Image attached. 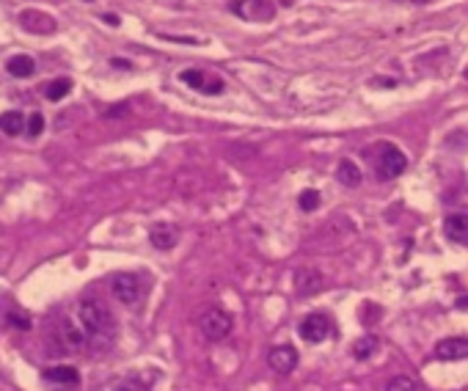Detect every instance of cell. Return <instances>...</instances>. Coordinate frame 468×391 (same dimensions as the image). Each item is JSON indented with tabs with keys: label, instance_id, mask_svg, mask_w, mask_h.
<instances>
[{
	"label": "cell",
	"instance_id": "7",
	"mask_svg": "<svg viewBox=\"0 0 468 391\" xmlns=\"http://www.w3.org/2000/svg\"><path fill=\"white\" fill-rule=\"evenodd\" d=\"M268 364L276 375H292L301 364V355L292 344H276L270 353H268Z\"/></svg>",
	"mask_w": 468,
	"mask_h": 391
},
{
	"label": "cell",
	"instance_id": "22",
	"mask_svg": "<svg viewBox=\"0 0 468 391\" xmlns=\"http://www.w3.org/2000/svg\"><path fill=\"white\" fill-rule=\"evenodd\" d=\"M386 391H419L416 388V380L408 377V375H394L388 383H386Z\"/></svg>",
	"mask_w": 468,
	"mask_h": 391
},
{
	"label": "cell",
	"instance_id": "20",
	"mask_svg": "<svg viewBox=\"0 0 468 391\" xmlns=\"http://www.w3.org/2000/svg\"><path fill=\"white\" fill-rule=\"evenodd\" d=\"M69 91H72V80H69V78H56V80L47 83L45 97H47L50 102H58V99H64Z\"/></svg>",
	"mask_w": 468,
	"mask_h": 391
},
{
	"label": "cell",
	"instance_id": "6",
	"mask_svg": "<svg viewBox=\"0 0 468 391\" xmlns=\"http://www.w3.org/2000/svg\"><path fill=\"white\" fill-rule=\"evenodd\" d=\"M298 333H301V339L309 342V344L325 342L328 333H331V320H328V314H323V311L306 314V317L301 320V325H298Z\"/></svg>",
	"mask_w": 468,
	"mask_h": 391
},
{
	"label": "cell",
	"instance_id": "19",
	"mask_svg": "<svg viewBox=\"0 0 468 391\" xmlns=\"http://www.w3.org/2000/svg\"><path fill=\"white\" fill-rule=\"evenodd\" d=\"M6 72L14 75V78H31L36 72V61L31 56H14V58H9Z\"/></svg>",
	"mask_w": 468,
	"mask_h": 391
},
{
	"label": "cell",
	"instance_id": "3",
	"mask_svg": "<svg viewBox=\"0 0 468 391\" xmlns=\"http://www.w3.org/2000/svg\"><path fill=\"white\" fill-rule=\"evenodd\" d=\"M201 333L209 339V342H223L231 331H234V317L226 311V309H220V306H212V309H207L204 314H201Z\"/></svg>",
	"mask_w": 468,
	"mask_h": 391
},
{
	"label": "cell",
	"instance_id": "24",
	"mask_svg": "<svg viewBox=\"0 0 468 391\" xmlns=\"http://www.w3.org/2000/svg\"><path fill=\"white\" fill-rule=\"evenodd\" d=\"M25 132H28L31 138H39V135L45 132V116H42V113H31V119H28V127H25Z\"/></svg>",
	"mask_w": 468,
	"mask_h": 391
},
{
	"label": "cell",
	"instance_id": "26",
	"mask_svg": "<svg viewBox=\"0 0 468 391\" xmlns=\"http://www.w3.org/2000/svg\"><path fill=\"white\" fill-rule=\"evenodd\" d=\"M110 64H113L116 69H130V64H127L124 58H110Z\"/></svg>",
	"mask_w": 468,
	"mask_h": 391
},
{
	"label": "cell",
	"instance_id": "10",
	"mask_svg": "<svg viewBox=\"0 0 468 391\" xmlns=\"http://www.w3.org/2000/svg\"><path fill=\"white\" fill-rule=\"evenodd\" d=\"M58 333H61V344H64L67 350H80V347H86V342H89V333H86V328L80 325V320L64 317L61 325H58Z\"/></svg>",
	"mask_w": 468,
	"mask_h": 391
},
{
	"label": "cell",
	"instance_id": "23",
	"mask_svg": "<svg viewBox=\"0 0 468 391\" xmlns=\"http://www.w3.org/2000/svg\"><path fill=\"white\" fill-rule=\"evenodd\" d=\"M298 207H301L303 213L317 210V207H320V193H317V190H303V193L298 196Z\"/></svg>",
	"mask_w": 468,
	"mask_h": 391
},
{
	"label": "cell",
	"instance_id": "13",
	"mask_svg": "<svg viewBox=\"0 0 468 391\" xmlns=\"http://www.w3.org/2000/svg\"><path fill=\"white\" fill-rule=\"evenodd\" d=\"M323 281H325L323 273L314 270V268H298L295 270V289H298V295H317L325 287Z\"/></svg>",
	"mask_w": 468,
	"mask_h": 391
},
{
	"label": "cell",
	"instance_id": "5",
	"mask_svg": "<svg viewBox=\"0 0 468 391\" xmlns=\"http://www.w3.org/2000/svg\"><path fill=\"white\" fill-rule=\"evenodd\" d=\"M231 12L248 23H270L276 17V6L270 0H231Z\"/></svg>",
	"mask_w": 468,
	"mask_h": 391
},
{
	"label": "cell",
	"instance_id": "15",
	"mask_svg": "<svg viewBox=\"0 0 468 391\" xmlns=\"http://www.w3.org/2000/svg\"><path fill=\"white\" fill-rule=\"evenodd\" d=\"M25 116L20 113V110H6V113H0V132L3 135H9V138H17V135H23L25 132Z\"/></svg>",
	"mask_w": 468,
	"mask_h": 391
},
{
	"label": "cell",
	"instance_id": "17",
	"mask_svg": "<svg viewBox=\"0 0 468 391\" xmlns=\"http://www.w3.org/2000/svg\"><path fill=\"white\" fill-rule=\"evenodd\" d=\"M336 179L344 185V187H358L361 185V168L355 165V160H339L336 165Z\"/></svg>",
	"mask_w": 468,
	"mask_h": 391
},
{
	"label": "cell",
	"instance_id": "16",
	"mask_svg": "<svg viewBox=\"0 0 468 391\" xmlns=\"http://www.w3.org/2000/svg\"><path fill=\"white\" fill-rule=\"evenodd\" d=\"M45 380L56 383V386H75L80 380V375H78L75 366H47L45 369Z\"/></svg>",
	"mask_w": 468,
	"mask_h": 391
},
{
	"label": "cell",
	"instance_id": "11",
	"mask_svg": "<svg viewBox=\"0 0 468 391\" xmlns=\"http://www.w3.org/2000/svg\"><path fill=\"white\" fill-rule=\"evenodd\" d=\"M432 355L438 361H463L468 358V339L463 336H449V339H441L432 350Z\"/></svg>",
	"mask_w": 468,
	"mask_h": 391
},
{
	"label": "cell",
	"instance_id": "14",
	"mask_svg": "<svg viewBox=\"0 0 468 391\" xmlns=\"http://www.w3.org/2000/svg\"><path fill=\"white\" fill-rule=\"evenodd\" d=\"M443 235L452 243H468V213H452L443 218Z\"/></svg>",
	"mask_w": 468,
	"mask_h": 391
},
{
	"label": "cell",
	"instance_id": "27",
	"mask_svg": "<svg viewBox=\"0 0 468 391\" xmlns=\"http://www.w3.org/2000/svg\"><path fill=\"white\" fill-rule=\"evenodd\" d=\"M102 20H105L108 25H113V28L119 25V17H116V14H102Z\"/></svg>",
	"mask_w": 468,
	"mask_h": 391
},
{
	"label": "cell",
	"instance_id": "1",
	"mask_svg": "<svg viewBox=\"0 0 468 391\" xmlns=\"http://www.w3.org/2000/svg\"><path fill=\"white\" fill-rule=\"evenodd\" d=\"M369 157H372V165H375V176H377L380 182H391V179H397V176H402V174L408 171V157H405V152H402L399 146L388 143V141L372 146Z\"/></svg>",
	"mask_w": 468,
	"mask_h": 391
},
{
	"label": "cell",
	"instance_id": "18",
	"mask_svg": "<svg viewBox=\"0 0 468 391\" xmlns=\"http://www.w3.org/2000/svg\"><path fill=\"white\" fill-rule=\"evenodd\" d=\"M377 347H380L377 336H372V333H364L361 339H355V344H353L350 355H353L355 361H369V358L377 353Z\"/></svg>",
	"mask_w": 468,
	"mask_h": 391
},
{
	"label": "cell",
	"instance_id": "21",
	"mask_svg": "<svg viewBox=\"0 0 468 391\" xmlns=\"http://www.w3.org/2000/svg\"><path fill=\"white\" fill-rule=\"evenodd\" d=\"M6 325H12V328H17V331H31V317L23 311V309H12L9 314H6Z\"/></svg>",
	"mask_w": 468,
	"mask_h": 391
},
{
	"label": "cell",
	"instance_id": "2",
	"mask_svg": "<svg viewBox=\"0 0 468 391\" xmlns=\"http://www.w3.org/2000/svg\"><path fill=\"white\" fill-rule=\"evenodd\" d=\"M78 320H80V325L86 328V333L94 336V339H100L102 333H110V317H108V311L102 309V303L94 300V298L80 300V306H78Z\"/></svg>",
	"mask_w": 468,
	"mask_h": 391
},
{
	"label": "cell",
	"instance_id": "25",
	"mask_svg": "<svg viewBox=\"0 0 468 391\" xmlns=\"http://www.w3.org/2000/svg\"><path fill=\"white\" fill-rule=\"evenodd\" d=\"M124 113H127V105L121 102V105H116V108H110V110H108L105 116H108V119H116V116H124Z\"/></svg>",
	"mask_w": 468,
	"mask_h": 391
},
{
	"label": "cell",
	"instance_id": "4",
	"mask_svg": "<svg viewBox=\"0 0 468 391\" xmlns=\"http://www.w3.org/2000/svg\"><path fill=\"white\" fill-rule=\"evenodd\" d=\"M110 295H113L119 303L132 306V303L141 300L143 284H141V279H138L135 273H116V276L110 279Z\"/></svg>",
	"mask_w": 468,
	"mask_h": 391
},
{
	"label": "cell",
	"instance_id": "8",
	"mask_svg": "<svg viewBox=\"0 0 468 391\" xmlns=\"http://www.w3.org/2000/svg\"><path fill=\"white\" fill-rule=\"evenodd\" d=\"M179 80L185 83V86H190L193 91H201V94H209V97H215V94H223V80L220 78H207L201 69H185L182 75H179Z\"/></svg>",
	"mask_w": 468,
	"mask_h": 391
},
{
	"label": "cell",
	"instance_id": "9",
	"mask_svg": "<svg viewBox=\"0 0 468 391\" xmlns=\"http://www.w3.org/2000/svg\"><path fill=\"white\" fill-rule=\"evenodd\" d=\"M20 25L31 34H39V36H47V34H56V20L47 14V12H36V9H25L20 14Z\"/></svg>",
	"mask_w": 468,
	"mask_h": 391
},
{
	"label": "cell",
	"instance_id": "28",
	"mask_svg": "<svg viewBox=\"0 0 468 391\" xmlns=\"http://www.w3.org/2000/svg\"><path fill=\"white\" fill-rule=\"evenodd\" d=\"M89 3H91V0H89Z\"/></svg>",
	"mask_w": 468,
	"mask_h": 391
},
{
	"label": "cell",
	"instance_id": "12",
	"mask_svg": "<svg viewBox=\"0 0 468 391\" xmlns=\"http://www.w3.org/2000/svg\"><path fill=\"white\" fill-rule=\"evenodd\" d=\"M149 243L157 248V251H171L176 243H179V229L174 224H154L149 229Z\"/></svg>",
	"mask_w": 468,
	"mask_h": 391
}]
</instances>
